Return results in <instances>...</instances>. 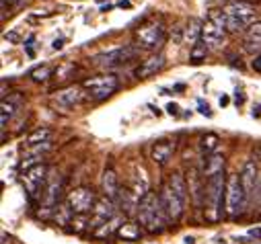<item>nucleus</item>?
Masks as SVG:
<instances>
[{
    "mask_svg": "<svg viewBox=\"0 0 261 244\" xmlns=\"http://www.w3.org/2000/svg\"><path fill=\"white\" fill-rule=\"evenodd\" d=\"M226 17V15H224ZM249 25L245 23V21H241V19H237V17H226V31H230V33H239V31H245Z\"/></svg>",
    "mask_w": 261,
    "mask_h": 244,
    "instance_id": "nucleus-30",
    "label": "nucleus"
},
{
    "mask_svg": "<svg viewBox=\"0 0 261 244\" xmlns=\"http://www.w3.org/2000/svg\"><path fill=\"white\" fill-rule=\"evenodd\" d=\"M83 88L87 93L89 99L93 101H105L111 95L117 93L119 88V78L113 74H99V76H91L83 80Z\"/></svg>",
    "mask_w": 261,
    "mask_h": 244,
    "instance_id": "nucleus-4",
    "label": "nucleus"
},
{
    "mask_svg": "<svg viewBox=\"0 0 261 244\" xmlns=\"http://www.w3.org/2000/svg\"><path fill=\"white\" fill-rule=\"evenodd\" d=\"M47 176H49V168L45 164H37L23 174V185L27 187V193L31 197H35L39 193L43 195L45 185H47Z\"/></svg>",
    "mask_w": 261,
    "mask_h": 244,
    "instance_id": "nucleus-11",
    "label": "nucleus"
},
{
    "mask_svg": "<svg viewBox=\"0 0 261 244\" xmlns=\"http://www.w3.org/2000/svg\"><path fill=\"white\" fill-rule=\"evenodd\" d=\"M202 27H204V23H200L198 19H191L189 25H187V29H183V37L195 45V43L202 39Z\"/></svg>",
    "mask_w": 261,
    "mask_h": 244,
    "instance_id": "nucleus-25",
    "label": "nucleus"
},
{
    "mask_svg": "<svg viewBox=\"0 0 261 244\" xmlns=\"http://www.w3.org/2000/svg\"><path fill=\"white\" fill-rule=\"evenodd\" d=\"M251 68H253L255 72H259V74H261V55H255V59L251 62Z\"/></svg>",
    "mask_w": 261,
    "mask_h": 244,
    "instance_id": "nucleus-31",
    "label": "nucleus"
},
{
    "mask_svg": "<svg viewBox=\"0 0 261 244\" xmlns=\"http://www.w3.org/2000/svg\"><path fill=\"white\" fill-rule=\"evenodd\" d=\"M97 201H99V197H97V193H95L91 187H76V189H72V191L68 193V197H66V205H68V209H70L74 216L93 214Z\"/></svg>",
    "mask_w": 261,
    "mask_h": 244,
    "instance_id": "nucleus-6",
    "label": "nucleus"
},
{
    "mask_svg": "<svg viewBox=\"0 0 261 244\" xmlns=\"http://www.w3.org/2000/svg\"><path fill=\"white\" fill-rule=\"evenodd\" d=\"M163 68H165V55H163V53H154V55L146 57L144 62L138 66L136 76H138V78H150V76L159 74Z\"/></svg>",
    "mask_w": 261,
    "mask_h": 244,
    "instance_id": "nucleus-15",
    "label": "nucleus"
},
{
    "mask_svg": "<svg viewBox=\"0 0 261 244\" xmlns=\"http://www.w3.org/2000/svg\"><path fill=\"white\" fill-rule=\"evenodd\" d=\"M7 39H11V41H17V35H15V33H11V35H7Z\"/></svg>",
    "mask_w": 261,
    "mask_h": 244,
    "instance_id": "nucleus-37",
    "label": "nucleus"
},
{
    "mask_svg": "<svg viewBox=\"0 0 261 244\" xmlns=\"http://www.w3.org/2000/svg\"><path fill=\"white\" fill-rule=\"evenodd\" d=\"M117 205H115V201L113 199H109V197H99V201H97V205H95V211H93V218L89 220V228H93V232L99 228V226H103V224H107L109 220H113L117 214Z\"/></svg>",
    "mask_w": 261,
    "mask_h": 244,
    "instance_id": "nucleus-14",
    "label": "nucleus"
},
{
    "mask_svg": "<svg viewBox=\"0 0 261 244\" xmlns=\"http://www.w3.org/2000/svg\"><path fill=\"white\" fill-rule=\"evenodd\" d=\"M62 189H64V178L60 174H49L47 176V185H45V191L41 195V209L39 216L43 214V218H47L51 211H56L58 203H60V195H62Z\"/></svg>",
    "mask_w": 261,
    "mask_h": 244,
    "instance_id": "nucleus-9",
    "label": "nucleus"
},
{
    "mask_svg": "<svg viewBox=\"0 0 261 244\" xmlns=\"http://www.w3.org/2000/svg\"><path fill=\"white\" fill-rule=\"evenodd\" d=\"M185 244H195V240H193V238H189V236H187V238H185Z\"/></svg>",
    "mask_w": 261,
    "mask_h": 244,
    "instance_id": "nucleus-39",
    "label": "nucleus"
},
{
    "mask_svg": "<svg viewBox=\"0 0 261 244\" xmlns=\"http://www.w3.org/2000/svg\"><path fill=\"white\" fill-rule=\"evenodd\" d=\"M226 174L220 172L212 178H208L206 182V218L208 222L216 224L222 220V214H224V195H226Z\"/></svg>",
    "mask_w": 261,
    "mask_h": 244,
    "instance_id": "nucleus-2",
    "label": "nucleus"
},
{
    "mask_svg": "<svg viewBox=\"0 0 261 244\" xmlns=\"http://www.w3.org/2000/svg\"><path fill=\"white\" fill-rule=\"evenodd\" d=\"M85 99H89V97H87L83 84H70V86H66V88L58 90V93L51 97V103H54L56 107H60V109H70V107L81 105Z\"/></svg>",
    "mask_w": 261,
    "mask_h": 244,
    "instance_id": "nucleus-12",
    "label": "nucleus"
},
{
    "mask_svg": "<svg viewBox=\"0 0 261 244\" xmlns=\"http://www.w3.org/2000/svg\"><path fill=\"white\" fill-rule=\"evenodd\" d=\"M159 195H161V203H163V209H165L167 220L169 222H179L181 216H183V209H185V201L169 187V182H165Z\"/></svg>",
    "mask_w": 261,
    "mask_h": 244,
    "instance_id": "nucleus-10",
    "label": "nucleus"
},
{
    "mask_svg": "<svg viewBox=\"0 0 261 244\" xmlns=\"http://www.w3.org/2000/svg\"><path fill=\"white\" fill-rule=\"evenodd\" d=\"M173 154H175V142H169V140L156 142V144L152 146V150H150V158H152L154 164H159V166H167L169 160L173 158Z\"/></svg>",
    "mask_w": 261,
    "mask_h": 244,
    "instance_id": "nucleus-16",
    "label": "nucleus"
},
{
    "mask_svg": "<svg viewBox=\"0 0 261 244\" xmlns=\"http://www.w3.org/2000/svg\"><path fill=\"white\" fill-rule=\"evenodd\" d=\"M167 111H169L171 115H177V111H179V107H177L175 103H169V105H167Z\"/></svg>",
    "mask_w": 261,
    "mask_h": 244,
    "instance_id": "nucleus-32",
    "label": "nucleus"
},
{
    "mask_svg": "<svg viewBox=\"0 0 261 244\" xmlns=\"http://www.w3.org/2000/svg\"><path fill=\"white\" fill-rule=\"evenodd\" d=\"M101 189H103V197H109L115 201V197L119 195V180H117V174L115 170L109 166L105 168L103 172V178H101Z\"/></svg>",
    "mask_w": 261,
    "mask_h": 244,
    "instance_id": "nucleus-20",
    "label": "nucleus"
},
{
    "mask_svg": "<svg viewBox=\"0 0 261 244\" xmlns=\"http://www.w3.org/2000/svg\"><path fill=\"white\" fill-rule=\"evenodd\" d=\"M226 37V17L222 11H212L202 27V41L208 49H218Z\"/></svg>",
    "mask_w": 261,
    "mask_h": 244,
    "instance_id": "nucleus-5",
    "label": "nucleus"
},
{
    "mask_svg": "<svg viewBox=\"0 0 261 244\" xmlns=\"http://www.w3.org/2000/svg\"><path fill=\"white\" fill-rule=\"evenodd\" d=\"M23 105V95L21 93H15V95H9L7 99H3V105H0V121H3V128H7L9 119L17 113V109Z\"/></svg>",
    "mask_w": 261,
    "mask_h": 244,
    "instance_id": "nucleus-19",
    "label": "nucleus"
},
{
    "mask_svg": "<svg viewBox=\"0 0 261 244\" xmlns=\"http://www.w3.org/2000/svg\"><path fill=\"white\" fill-rule=\"evenodd\" d=\"M222 13H224L226 17H237V19L245 21L249 27H251L253 23H257V21H255V17H257L255 7H253L251 3H245V0H228V3L222 7Z\"/></svg>",
    "mask_w": 261,
    "mask_h": 244,
    "instance_id": "nucleus-13",
    "label": "nucleus"
},
{
    "mask_svg": "<svg viewBox=\"0 0 261 244\" xmlns=\"http://www.w3.org/2000/svg\"><path fill=\"white\" fill-rule=\"evenodd\" d=\"M255 178H257V164H255V160H247L245 166H243V170H241V182H243V189L247 193V201L253 199Z\"/></svg>",
    "mask_w": 261,
    "mask_h": 244,
    "instance_id": "nucleus-18",
    "label": "nucleus"
},
{
    "mask_svg": "<svg viewBox=\"0 0 261 244\" xmlns=\"http://www.w3.org/2000/svg\"><path fill=\"white\" fill-rule=\"evenodd\" d=\"M251 236H261V230H251Z\"/></svg>",
    "mask_w": 261,
    "mask_h": 244,
    "instance_id": "nucleus-38",
    "label": "nucleus"
},
{
    "mask_svg": "<svg viewBox=\"0 0 261 244\" xmlns=\"http://www.w3.org/2000/svg\"><path fill=\"white\" fill-rule=\"evenodd\" d=\"M142 234H144V230L138 222H123V226L117 232V238H121L123 242H136L142 238Z\"/></svg>",
    "mask_w": 261,
    "mask_h": 244,
    "instance_id": "nucleus-21",
    "label": "nucleus"
},
{
    "mask_svg": "<svg viewBox=\"0 0 261 244\" xmlns=\"http://www.w3.org/2000/svg\"><path fill=\"white\" fill-rule=\"evenodd\" d=\"M123 226V220L121 218H113V220H109L107 224H103V226H99L95 232H93V236L95 238H111V236H117V232H119V228Z\"/></svg>",
    "mask_w": 261,
    "mask_h": 244,
    "instance_id": "nucleus-23",
    "label": "nucleus"
},
{
    "mask_svg": "<svg viewBox=\"0 0 261 244\" xmlns=\"http://www.w3.org/2000/svg\"><path fill=\"white\" fill-rule=\"evenodd\" d=\"M243 49L247 53H255L261 55V21L253 23L247 33H245V41H243Z\"/></svg>",
    "mask_w": 261,
    "mask_h": 244,
    "instance_id": "nucleus-17",
    "label": "nucleus"
},
{
    "mask_svg": "<svg viewBox=\"0 0 261 244\" xmlns=\"http://www.w3.org/2000/svg\"><path fill=\"white\" fill-rule=\"evenodd\" d=\"M136 214H138V224H140L146 232H150V234L163 232L165 224L169 222L167 216H165L163 203H161V195H159V193H152V191L138 203Z\"/></svg>",
    "mask_w": 261,
    "mask_h": 244,
    "instance_id": "nucleus-1",
    "label": "nucleus"
},
{
    "mask_svg": "<svg viewBox=\"0 0 261 244\" xmlns=\"http://www.w3.org/2000/svg\"><path fill=\"white\" fill-rule=\"evenodd\" d=\"M220 105H222V107L228 105V97H222V99H220Z\"/></svg>",
    "mask_w": 261,
    "mask_h": 244,
    "instance_id": "nucleus-36",
    "label": "nucleus"
},
{
    "mask_svg": "<svg viewBox=\"0 0 261 244\" xmlns=\"http://www.w3.org/2000/svg\"><path fill=\"white\" fill-rule=\"evenodd\" d=\"M167 182H169V187H171V189H173V191H175L183 201L187 199V191H189V189H187V182H185L183 174L173 172V174L169 176V180H167Z\"/></svg>",
    "mask_w": 261,
    "mask_h": 244,
    "instance_id": "nucleus-24",
    "label": "nucleus"
},
{
    "mask_svg": "<svg viewBox=\"0 0 261 244\" xmlns=\"http://www.w3.org/2000/svg\"><path fill=\"white\" fill-rule=\"evenodd\" d=\"M140 55V47L138 45H123V47H117V49H111V51H105V53H99L93 62L99 66V68H117L121 64H127L132 62L134 57Z\"/></svg>",
    "mask_w": 261,
    "mask_h": 244,
    "instance_id": "nucleus-8",
    "label": "nucleus"
},
{
    "mask_svg": "<svg viewBox=\"0 0 261 244\" xmlns=\"http://www.w3.org/2000/svg\"><path fill=\"white\" fill-rule=\"evenodd\" d=\"M224 164H226V160H224L222 154L216 152V154L208 156L206 162H204V176H206V178H212V176L224 172Z\"/></svg>",
    "mask_w": 261,
    "mask_h": 244,
    "instance_id": "nucleus-22",
    "label": "nucleus"
},
{
    "mask_svg": "<svg viewBox=\"0 0 261 244\" xmlns=\"http://www.w3.org/2000/svg\"><path fill=\"white\" fill-rule=\"evenodd\" d=\"M218 144H220V138H218L216 134H206V136H202V140H200V150H202L204 158L216 154V146H218Z\"/></svg>",
    "mask_w": 261,
    "mask_h": 244,
    "instance_id": "nucleus-26",
    "label": "nucleus"
},
{
    "mask_svg": "<svg viewBox=\"0 0 261 244\" xmlns=\"http://www.w3.org/2000/svg\"><path fill=\"white\" fill-rule=\"evenodd\" d=\"M200 113H202V115H208V117L212 115V111H210V107H208V105H202V103H200Z\"/></svg>",
    "mask_w": 261,
    "mask_h": 244,
    "instance_id": "nucleus-33",
    "label": "nucleus"
},
{
    "mask_svg": "<svg viewBox=\"0 0 261 244\" xmlns=\"http://www.w3.org/2000/svg\"><path fill=\"white\" fill-rule=\"evenodd\" d=\"M51 74H54V68L51 66H39V68H35V70L29 72V78L35 80V82H45V80L51 78Z\"/></svg>",
    "mask_w": 261,
    "mask_h": 244,
    "instance_id": "nucleus-29",
    "label": "nucleus"
},
{
    "mask_svg": "<svg viewBox=\"0 0 261 244\" xmlns=\"http://www.w3.org/2000/svg\"><path fill=\"white\" fill-rule=\"evenodd\" d=\"M49 138H51V130L49 128H37L35 132H31L29 136H27V146L31 148V146H37V144H43V142H49Z\"/></svg>",
    "mask_w": 261,
    "mask_h": 244,
    "instance_id": "nucleus-27",
    "label": "nucleus"
},
{
    "mask_svg": "<svg viewBox=\"0 0 261 244\" xmlns=\"http://www.w3.org/2000/svg\"><path fill=\"white\" fill-rule=\"evenodd\" d=\"M62 45H64V41H62V39H56V41H54V49H60Z\"/></svg>",
    "mask_w": 261,
    "mask_h": 244,
    "instance_id": "nucleus-35",
    "label": "nucleus"
},
{
    "mask_svg": "<svg viewBox=\"0 0 261 244\" xmlns=\"http://www.w3.org/2000/svg\"><path fill=\"white\" fill-rule=\"evenodd\" d=\"M136 39H138V43H140L142 47H146V49H156V47H161V45L165 43V39H167V29H165V25H163L161 21L150 19V21L142 23V25L136 29Z\"/></svg>",
    "mask_w": 261,
    "mask_h": 244,
    "instance_id": "nucleus-7",
    "label": "nucleus"
},
{
    "mask_svg": "<svg viewBox=\"0 0 261 244\" xmlns=\"http://www.w3.org/2000/svg\"><path fill=\"white\" fill-rule=\"evenodd\" d=\"M257 205L261 209V178H259V189H257Z\"/></svg>",
    "mask_w": 261,
    "mask_h": 244,
    "instance_id": "nucleus-34",
    "label": "nucleus"
},
{
    "mask_svg": "<svg viewBox=\"0 0 261 244\" xmlns=\"http://www.w3.org/2000/svg\"><path fill=\"white\" fill-rule=\"evenodd\" d=\"M247 193L243 189L241 174H228L226 178V195H224V214L228 220H237L243 216L247 207Z\"/></svg>",
    "mask_w": 261,
    "mask_h": 244,
    "instance_id": "nucleus-3",
    "label": "nucleus"
},
{
    "mask_svg": "<svg viewBox=\"0 0 261 244\" xmlns=\"http://www.w3.org/2000/svg\"><path fill=\"white\" fill-rule=\"evenodd\" d=\"M208 45L200 39L195 45H191V51H189V59H191V64H200L202 59H206V55H208Z\"/></svg>",
    "mask_w": 261,
    "mask_h": 244,
    "instance_id": "nucleus-28",
    "label": "nucleus"
}]
</instances>
